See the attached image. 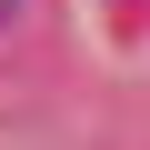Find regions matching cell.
Masks as SVG:
<instances>
[{"mask_svg": "<svg viewBox=\"0 0 150 150\" xmlns=\"http://www.w3.org/2000/svg\"><path fill=\"white\" fill-rule=\"evenodd\" d=\"M10 20H20V0H0V30H10Z\"/></svg>", "mask_w": 150, "mask_h": 150, "instance_id": "obj_1", "label": "cell"}]
</instances>
